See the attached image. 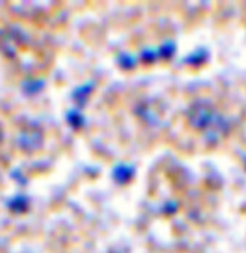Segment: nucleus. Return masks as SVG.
Instances as JSON below:
<instances>
[{
    "instance_id": "f257e3e1",
    "label": "nucleus",
    "mask_w": 246,
    "mask_h": 253,
    "mask_svg": "<svg viewBox=\"0 0 246 253\" xmlns=\"http://www.w3.org/2000/svg\"><path fill=\"white\" fill-rule=\"evenodd\" d=\"M192 125L198 130H211V128H219L224 124L222 118L214 112V109L208 103H198L192 109L191 115Z\"/></svg>"
},
{
    "instance_id": "f03ea898",
    "label": "nucleus",
    "mask_w": 246,
    "mask_h": 253,
    "mask_svg": "<svg viewBox=\"0 0 246 253\" xmlns=\"http://www.w3.org/2000/svg\"><path fill=\"white\" fill-rule=\"evenodd\" d=\"M0 143H2V128H0Z\"/></svg>"
}]
</instances>
